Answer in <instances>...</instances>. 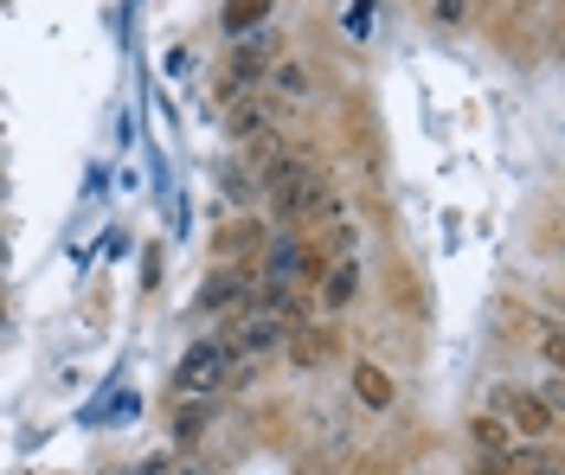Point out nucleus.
Returning <instances> with one entry per match:
<instances>
[{"label": "nucleus", "instance_id": "nucleus-4", "mask_svg": "<svg viewBox=\"0 0 565 475\" xmlns=\"http://www.w3.org/2000/svg\"><path fill=\"white\" fill-rule=\"evenodd\" d=\"M353 290H360V257L348 251V257H334V263L321 270V302H328V309H348Z\"/></svg>", "mask_w": 565, "mask_h": 475}, {"label": "nucleus", "instance_id": "nucleus-1", "mask_svg": "<svg viewBox=\"0 0 565 475\" xmlns=\"http://www.w3.org/2000/svg\"><path fill=\"white\" fill-rule=\"evenodd\" d=\"M494 418H501L521 443H546L553 424H559V404H546L540 392H527V386H501V392H494Z\"/></svg>", "mask_w": 565, "mask_h": 475}, {"label": "nucleus", "instance_id": "nucleus-3", "mask_svg": "<svg viewBox=\"0 0 565 475\" xmlns=\"http://www.w3.org/2000/svg\"><path fill=\"white\" fill-rule=\"evenodd\" d=\"M321 251H302V245H277L270 251V290H282V283H321Z\"/></svg>", "mask_w": 565, "mask_h": 475}, {"label": "nucleus", "instance_id": "nucleus-6", "mask_svg": "<svg viewBox=\"0 0 565 475\" xmlns=\"http://www.w3.org/2000/svg\"><path fill=\"white\" fill-rule=\"evenodd\" d=\"M353 392L373 404V411H386V404H392V379L380 373V366H360V373H353Z\"/></svg>", "mask_w": 565, "mask_h": 475}, {"label": "nucleus", "instance_id": "nucleus-8", "mask_svg": "<svg viewBox=\"0 0 565 475\" xmlns=\"http://www.w3.org/2000/svg\"><path fill=\"white\" fill-rule=\"evenodd\" d=\"M540 354H546V366L559 373V322H553V315H546V328H540Z\"/></svg>", "mask_w": 565, "mask_h": 475}, {"label": "nucleus", "instance_id": "nucleus-5", "mask_svg": "<svg viewBox=\"0 0 565 475\" xmlns=\"http://www.w3.org/2000/svg\"><path fill=\"white\" fill-rule=\"evenodd\" d=\"M469 438H476V450H482V456H514V450H521V438H514V431H508V424H501L494 411L469 424Z\"/></svg>", "mask_w": 565, "mask_h": 475}, {"label": "nucleus", "instance_id": "nucleus-7", "mask_svg": "<svg viewBox=\"0 0 565 475\" xmlns=\"http://www.w3.org/2000/svg\"><path fill=\"white\" fill-rule=\"evenodd\" d=\"M264 13H270V0H232V13H225V20H232V33H250Z\"/></svg>", "mask_w": 565, "mask_h": 475}, {"label": "nucleus", "instance_id": "nucleus-2", "mask_svg": "<svg viewBox=\"0 0 565 475\" xmlns=\"http://www.w3.org/2000/svg\"><path fill=\"white\" fill-rule=\"evenodd\" d=\"M225 379H232V347L225 341H200L180 360V392H218Z\"/></svg>", "mask_w": 565, "mask_h": 475}, {"label": "nucleus", "instance_id": "nucleus-10", "mask_svg": "<svg viewBox=\"0 0 565 475\" xmlns=\"http://www.w3.org/2000/svg\"><path fill=\"white\" fill-rule=\"evenodd\" d=\"M277 84H282V90H309V77L296 72V65H282V72H277Z\"/></svg>", "mask_w": 565, "mask_h": 475}, {"label": "nucleus", "instance_id": "nucleus-9", "mask_svg": "<svg viewBox=\"0 0 565 475\" xmlns=\"http://www.w3.org/2000/svg\"><path fill=\"white\" fill-rule=\"evenodd\" d=\"M200 418H206V411H200V404H186V411H180V438H186V443L200 438Z\"/></svg>", "mask_w": 565, "mask_h": 475}]
</instances>
